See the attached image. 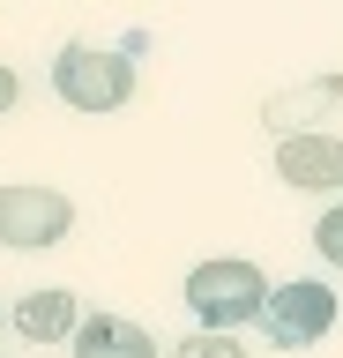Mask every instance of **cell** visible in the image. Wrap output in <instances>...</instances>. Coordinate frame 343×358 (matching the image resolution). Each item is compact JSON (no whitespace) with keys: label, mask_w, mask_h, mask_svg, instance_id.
<instances>
[{"label":"cell","mask_w":343,"mask_h":358,"mask_svg":"<svg viewBox=\"0 0 343 358\" xmlns=\"http://www.w3.org/2000/svg\"><path fill=\"white\" fill-rule=\"evenodd\" d=\"M23 105V83H15V67H0V120Z\"/></svg>","instance_id":"cell-10"},{"label":"cell","mask_w":343,"mask_h":358,"mask_svg":"<svg viewBox=\"0 0 343 358\" xmlns=\"http://www.w3.org/2000/svg\"><path fill=\"white\" fill-rule=\"evenodd\" d=\"M75 358H157V336L127 313H82L75 321Z\"/></svg>","instance_id":"cell-6"},{"label":"cell","mask_w":343,"mask_h":358,"mask_svg":"<svg viewBox=\"0 0 343 358\" xmlns=\"http://www.w3.org/2000/svg\"><path fill=\"white\" fill-rule=\"evenodd\" d=\"M68 231H75V201L60 187H0V246L38 254V246H60Z\"/></svg>","instance_id":"cell-4"},{"label":"cell","mask_w":343,"mask_h":358,"mask_svg":"<svg viewBox=\"0 0 343 358\" xmlns=\"http://www.w3.org/2000/svg\"><path fill=\"white\" fill-rule=\"evenodd\" d=\"M276 179L298 187V194L343 187V142L336 134H284V142H276Z\"/></svg>","instance_id":"cell-5"},{"label":"cell","mask_w":343,"mask_h":358,"mask_svg":"<svg viewBox=\"0 0 343 358\" xmlns=\"http://www.w3.org/2000/svg\"><path fill=\"white\" fill-rule=\"evenodd\" d=\"M261 336H269L276 351H306V343H321V336L336 329V291L314 284V276H298V284H269V299H261Z\"/></svg>","instance_id":"cell-3"},{"label":"cell","mask_w":343,"mask_h":358,"mask_svg":"<svg viewBox=\"0 0 343 358\" xmlns=\"http://www.w3.org/2000/svg\"><path fill=\"white\" fill-rule=\"evenodd\" d=\"M52 90H60V105H75V112H119L135 97V60H127V52H105V45H60Z\"/></svg>","instance_id":"cell-2"},{"label":"cell","mask_w":343,"mask_h":358,"mask_svg":"<svg viewBox=\"0 0 343 358\" xmlns=\"http://www.w3.org/2000/svg\"><path fill=\"white\" fill-rule=\"evenodd\" d=\"M172 358H247V351H239V336H231V329H194Z\"/></svg>","instance_id":"cell-8"},{"label":"cell","mask_w":343,"mask_h":358,"mask_svg":"<svg viewBox=\"0 0 343 358\" xmlns=\"http://www.w3.org/2000/svg\"><path fill=\"white\" fill-rule=\"evenodd\" d=\"M269 299V276L239 254H217V262H194L187 268V313L202 329H247Z\"/></svg>","instance_id":"cell-1"},{"label":"cell","mask_w":343,"mask_h":358,"mask_svg":"<svg viewBox=\"0 0 343 358\" xmlns=\"http://www.w3.org/2000/svg\"><path fill=\"white\" fill-rule=\"evenodd\" d=\"M75 321H82V299L68 284H45L30 299H15V336H30V343H60V336H75Z\"/></svg>","instance_id":"cell-7"},{"label":"cell","mask_w":343,"mask_h":358,"mask_svg":"<svg viewBox=\"0 0 343 358\" xmlns=\"http://www.w3.org/2000/svg\"><path fill=\"white\" fill-rule=\"evenodd\" d=\"M314 246H321V262H328V268H343V201H336V209H321Z\"/></svg>","instance_id":"cell-9"}]
</instances>
